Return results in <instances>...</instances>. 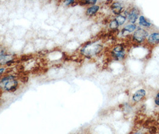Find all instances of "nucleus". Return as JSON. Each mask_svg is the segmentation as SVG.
Returning <instances> with one entry per match:
<instances>
[{
	"instance_id": "1",
	"label": "nucleus",
	"mask_w": 159,
	"mask_h": 134,
	"mask_svg": "<svg viewBox=\"0 0 159 134\" xmlns=\"http://www.w3.org/2000/svg\"><path fill=\"white\" fill-rule=\"evenodd\" d=\"M18 82L16 79V76L14 75H8L2 78L0 81V87L4 90L10 92H15L18 87Z\"/></svg>"
},
{
	"instance_id": "2",
	"label": "nucleus",
	"mask_w": 159,
	"mask_h": 134,
	"mask_svg": "<svg viewBox=\"0 0 159 134\" xmlns=\"http://www.w3.org/2000/svg\"><path fill=\"white\" fill-rule=\"evenodd\" d=\"M147 35L148 32L145 30L141 28L135 31L134 35V39L137 43H142L145 40Z\"/></svg>"
},
{
	"instance_id": "3",
	"label": "nucleus",
	"mask_w": 159,
	"mask_h": 134,
	"mask_svg": "<svg viewBox=\"0 0 159 134\" xmlns=\"http://www.w3.org/2000/svg\"><path fill=\"white\" fill-rule=\"evenodd\" d=\"M114 57L117 60H122L125 56V51L121 45H117L114 48L112 52Z\"/></svg>"
},
{
	"instance_id": "4",
	"label": "nucleus",
	"mask_w": 159,
	"mask_h": 134,
	"mask_svg": "<svg viewBox=\"0 0 159 134\" xmlns=\"http://www.w3.org/2000/svg\"><path fill=\"white\" fill-rule=\"evenodd\" d=\"M146 95V91L144 89H141L137 90L134 94L132 97V100L135 102L140 101Z\"/></svg>"
},
{
	"instance_id": "5",
	"label": "nucleus",
	"mask_w": 159,
	"mask_h": 134,
	"mask_svg": "<svg viewBox=\"0 0 159 134\" xmlns=\"http://www.w3.org/2000/svg\"><path fill=\"white\" fill-rule=\"evenodd\" d=\"M128 19L129 22L132 23L135 22L137 19L138 18L137 10H136L135 8L132 9L128 14Z\"/></svg>"
},
{
	"instance_id": "6",
	"label": "nucleus",
	"mask_w": 159,
	"mask_h": 134,
	"mask_svg": "<svg viewBox=\"0 0 159 134\" xmlns=\"http://www.w3.org/2000/svg\"><path fill=\"white\" fill-rule=\"evenodd\" d=\"M111 8L113 12L115 14L120 15L123 10V7L121 4L119 2H114L111 5Z\"/></svg>"
},
{
	"instance_id": "7",
	"label": "nucleus",
	"mask_w": 159,
	"mask_h": 134,
	"mask_svg": "<svg viewBox=\"0 0 159 134\" xmlns=\"http://www.w3.org/2000/svg\"><path fill=\"white\" fill-rule=\"evenodd\" d=\"M148 41L152 44L159 42V33H153L151 34L148 37Z\"/></svg>"
},
{
	"instance_id": "8",
	"label": "nucleus",
	"mask_w": 159,
	"mask_h": 134,
	"mask_svg": "<svg viewBox=\"0 0 159 134\" xmlns=\"http://www.w3.org/2000/svg\"><path fill=\"white\" fill-rule=\"evenodd\" d=\"M99 7L98 5L91 6L87 10L86 14L88 16H92L98 12V11L99 10Z\"/></svg>"
},
{
	"instance_id": "9",
	"label": "nucleus",
	"mask_w": 159,
	"mask_h": 134,
	"mask_svg": "<svg viewBox=\"0 0 159 134\" xmlns=\"http://www.w3.org/2000/svg\"><path fill=\"white\" fill-rule=\"evenodd\" d=\"M136 25L134 24H128L127 26H126L124 27V28L123 29V32H134L135 29H136Z\"/></svg>"
},
{
	"instance_id": "10",
	"label": "nucleus",
	"mask_w": 159,
	"mask_h": 134,
	"mask_svg": "<svg viewBox=\"0 0 159 134\" xmlns=\"http://www.w3.org/2000/svg\"><path fill=\"white\" fill-rule=\"evenodd\" d=\"M139 24L141 25V26H145V27H150L151 26V24L150 22H148L146 19L145 18L141 16H140L139 18Z\"/></svg>"
},
{
	"instance_id": "11",
	"label": "nucleus",
	"mask_w": 159,
	"mask_h": 134,
	"mask_svg": "<svg viewBox=\"0 0 159 134\" xmlns=\"http://www.w3.org/2000/svg\"><path fill=\"white\" fill-rule=\"evenodd\" d=\"M115 21L117 22L118 25H122L126 21V18L122 15H118L116 17Z\"/></svg>"
},
{
	"instance_id": "12",
	"label": "nucleus",
	"mask_w": 159,
	"mask_h": 134,
	"mask_svg": "<svg viewBox=\"0 0 159 134\" xmlns=\"http://www.w3.org/2000/svg\"><path fill=\"white\" fill-rule=\"evenodd\" d=\"M19 80L21 82H22L23 84H26L29 81L28 75H25L23 74H20Z\"/></svg>"
},
{
	"instance_id": "13",
	"label": "nucleus",
	"mask_w": 159,
	"mask_h": 134,
	"mask_svg": "<svg viewBox=\"0 0 159 134\" xmlns=\"http://www.w3.org/2000/svg\"><path fill=\"white\" fill-rule=\"evenodd\" d=\"M118 26L119 25H118L117 22L115 21V19L113 20L110 23V27L111 29H116Z\"/></svg>"
},
{
	"instance_id": "14",
	"label": "nucleus",
	"mask_w": 159,
	"mask_h": 134,
	"mask_svg": "<svg viewBox=\"0 0 159 134\" xmlns=\"http://www.w3.org/2000/svg\"><path fill=\"white\" fill-rule=\"evenodd\" d=\"M31 59H32L31 55H23L21 57V60L22 62H27Z\"/></svg>"
},
{
	"instance_id": "15",
	"label": "nucleus",
	"mask_w": 159,
	"mask_h": 134,
	"mask_svg": "<svg viewBox=\"0 0 159 134\" xmlns=\"http://www.w3.org/2000/svg\"><path fill=\"white\" fill-rule=\"evenodd\" d=\"M16 68L18 73H19V74H21V73H23V72H25V71H24L25 67H24V66H23V65H18L16 67Z\"/></svg>"
},
{
	"instance_id": "16",
	"label": "nucleus",
	"mask_w": 159,
	"mask_h": 134,
	"mask_svg": "<svg viewBox=\"0 0 159 134\" xmlns=\"http://www.w3.org/2000/svg\"><path fill=\"white\" fill-rule=\"evenodd\" d=\"M15 63H16V62L15 61H14L13 60H8V61H7L5 63H6V65L8 66H11L12 65H14L15 64Z\"/></svg>"
},
{
	"instance_id": "17",
	"label": "nucleus",
	"mask_w": 159,
	"mask_h": 134,
	"mask_svg": "<svg viewBox=\"0 0 159 134\" xmlns=\"http://www.w3.org/2000/svg\"><path fill=\"white\" fill-rule=\"evenodd\" d=\"M155 104L157 106H159V92L157 93V94L156 95V97L155 98Z\"/></svg>"
},
{
	"instance_id": "18",
	"label": "nucleus",
	"mask_w": 159,
	"mask_h": 134,
	"mask_svg": "<svg viewBox=\"0 0 159 134\" xmlns=\"http://www.w3.org/2000/svg\"><path fill=\"white\" fill-rule=\"evenodd\" d=\"M4 72H5V69H4V68H1V69H0V76H1L2 74H3V73H4Z\"/></svg>"
},
{
	"instance_id": "19",
	"label": "nucleus",
	"mask_w": 159,
	"mask_h": 134,
	"mask_svg": "<svg viewBox=\"0 0 159 134\" xmlns=\"http://www.w3.org/2000/svg\"><path fill=\"white\" fill-rule=\"evenodd\" d=\"M134 134H141V133H135Z\"/></svg>"
},
{
	"instance_id": "20",
	"label": "nucleus",
	"mask_w": 159,
	"mask_h": 134,
	"mask_svg": "<svg viewBox=\"0 0 159 134\" xmlns=\"http://www.w3.org/2000/svg\"><path fill=\"white\" fill-rule=\"evenodd\" d=\"M1 91H0V94H1Z\"/></svg>"
},
{
	"instance_id": "21",
	"label": "nucleus",
	"mask_w": 159,
	"mask_h": 134,
	"mask_svg": "<svg viewBox=\"0 0 159 134\" xmlns=\"http://www.w3.org/2000/svg\"><path fill=\"white\" fill-rule=\"evenodd\" d=\"M0 66H1V63H0Z\"/></svg>"
}]
</instances>
